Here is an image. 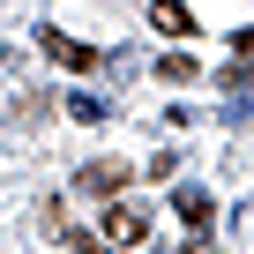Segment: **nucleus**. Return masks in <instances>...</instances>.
<instances>
[{
    "label": "nucleus",
    "mask_w": 254,
    "mask_h": 254,
    "mask_svg": "<svg viewBox=\"0 0 254 254\" xmlns=\"http://www.w3.org/2000/svg\"><path fill=\"white\" fill-rule=\"evenodd\" d=\"M150 23H157L165 38H194V15H187V0H157V8H150Z\"/></svg>",
    "instance_id": "3"
},
{
    "label": "nucleus",
    "mask_w": 254,
    "mask_h": 254,
    "mask_svg": "<svg viewBox=\"0 0 254 254\" xmlns=\"http://www.w3.org/2000/svg\"><path fill=\"white\" fill-rule=\"evenodd\" d=\"M172 209H180V224H209V194H202V187H187V180L172 187Z\"/></svg>",
    "instance_id": "5"
},
{
    "label": "nucleus",
    "mask_w": 254,
    "mask_h": 254,
    "mask_svg": "<svg viewBox=\"0 0 254 254\" xmlns=\"http://www.w3.org/2000/svg\"><path fill=\"white\" fill-rule=\"evenodd\" d=\"M120 180H127V165H112V157L82 165V187H90V194H120Z\"/></svg>",
    "instance_id": "4"
},
{
    "label": "nucleus",
    "mask_w": 254,
    "mask_h": 254,
    "mask_svg": "<svg viewBox=\"0 0 254 254\" xmlns=\"http://www.w3.org/2000/svg\"><path fill=\"white\" fill-rule=\"evenodd\" d=\"M157 75H165V82H194V60H187V53H165Z\"/></svg>",
    "instance_id": "6"
},
{
    "label": "nucleus",
    "mask_w": 254,
    "mask_h": 254,
    "mask_svg": "<svg viewBox=\"0 0 254 254\" xmlns=\"http://www.w3.org/2000/svg\"><path fill=\"white\" fill-rule=\"evenodd\" d=\"M67 112H75L82 127H97V120H105V97H67Z\"/></svg>",
    "instance_id": "7"
},
{
    "label": "nucleus",
    "mask_w": 254,
    "mask_h": 254,
    "mask_svg": "<svg viewBox=\"0 0 254 254\" xmlns=\"http://www.w3.org/2000/svg\"><path fill=\"white\" fill-rule=\"evenodd\" d=\"M105 239H112V247H142V239H150V217H142L135 202H112V209H105Z\"/></svg>",
    "instance_id": "1"
},
{
    "label": "nucleus",
    "mask_w": 254,
    "mask_h": 254,
    "mask_svg": "<svg viewBox=\"0 0 254 254\" xmlns=\"http://www.w3.org/2000/svg\"><path fill=\"white\" fill-rule=\"evenodd\" d=\"M45 53H53L60 67H97V45H82V38H67V30H45Z\"/></svg>",
    "instance_id": "2"
}]
</instances>
